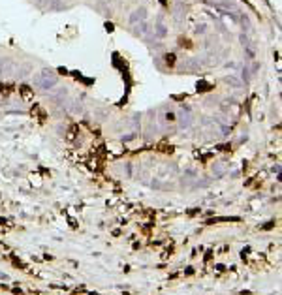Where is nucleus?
<instances>
[{
	"label": "nucleus",
	"mask_w": 282,
	"mask_h": 295,
	"mask_svg": "<svg viewBox=\"0 0 282 295\" xmlns=\"http://www.w3.org/2000/svg\"><path fill=\"white\" fill-rule=\"evenodd\" d=\"M36 83L41 86V89H51V86L57 85V75L53 73L51 70H43L41 73H38Z\"/></svg>",
	"instance_id": "f257e3e1"
},
{
	"label": "nucleus",
	"mask_w": 282,
	"mask_h": 295,
	"mask_svg": "<svg viewBox=\"0 0 282 295\" xmlns=\"http://www.w3.org/2000/svg\"><path fill=\"white\" fill-rule=\"evenodd\" d=\"M15 73V64L8 58H0V75H6V77H12Z\"/></svg>",
	"instance_id": "f03ea898"
},
{
	"label": "nucleus",
	"mask_w": 282,
	"mask_h": 295,
	"mask_svg": "<svg viewBox=\"0 0 282 295\" xmlns=\"http://www.w3.org/2000/svg\"><path fill=\"white\" fill-rule=\"evenodd\" d=\"M19 90H21V96H23V100H32V98H34V94H32V89H30V86H26V85H23Z\"/></svg>",
	"instance_id": "7ed1b4c3"
},
{
	"label": "nucleus",
	"mask_w": 282,
	"mask_h": 295,
	"mask_svg": "<svg viewBox=\"0 0 282 295\" xmlns=\"http://www.w3.org/2000/svg\"><path fill=\"white\" fill-rule=\"evenodd\" d=\"M34 113L40 117V121H45V111H43L40 105H34V107H32V115H34Z\"/></svg>",
	"instance_id": "20e7f679"
},
{
	"label": "nucleus",
	"mask_w": 282,
	"mask_h": 295,
	"mask_svg": "<svg viewBox=\"0 0 282 295\" xmlns=\"http://www.w3.org/2000/svg\"><path fill=\"white\" fill-rule=\"evenodd\" d=\"M198 90H209V85H207V83H203V81H201V83H198Z\"/></svg>",
	"instance_id": "39448f33"
},
{
	"label": "nucleus",
	"mask_w": 282,
	"mask_h": 295,
	"mask_svg": "<svg viewBox=\"0 0 282 295\" xmlns=\"http://www.w3.org/2000/svg\"><path fill=\"white\" fill-rule=\"evenodd\" d=\"M166 62L173 64V62H175V54H166Z\"/></svg>",
	"instance_id": "423d86ee"
},
{
	"label": "nucleus",
	"mask_w": 282,
	"mask_h": 295,
	"mask_svg": "<svg viewBox=\"0 0 282 295\" xmlns=\"http://www.w3.org/2000/svg\"><path fill=\"white\" fill-rule=\"evenodd\" d=\"M166 118H167V121H175V115H173V113H167Z\"/></svg>",
	"instance_id": "0eeeda50"
},
{
	"label": "nucleus",
	"mask_w": 282,
	"mask_h": 295,
	"mask_svg": "<svg viewBox=\"0 0 282 295\" xmlns=\"http://www.w3.org/2000/svg\"><path fill=\"white\" fill-rule=\"evenodd\" d=\"M160 2H162V4H166V2H167V0H160Z\"/></svg>",
	"instance_id": "6e6552de"
},
{
	"label": "nucleus",
	"mask_w": 282,
	"mask_h": 295,
	"mask_svg": "<svg viewBox=\"0 0 282 295\" xmlns=\"http://www.w3.org/2000/svg\"><path fill=\"white\" fill-rule=\"evenodd\" d=\"M2 224H4V220H2V218H0V226H2Z\"/></svg>",
	"instance_id": "1a4fd4ad"
}]
</instances>
